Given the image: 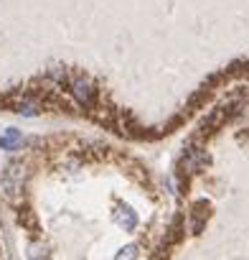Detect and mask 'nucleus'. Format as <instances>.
I'll return each mask as SVG.
<instances>
[{
  "label": "nucleus",
  "instance_id": "5",
  "mask_svg": "<svg viewBox=\"0 0 249 260\" xmlns=\"http://www.w3.org/2000/svg\"><path fill=\"white\" fill-rule=\"evenodd\" d=\"M38 110H41V105H38L36 100H31V97H23L21 102H16V112H18V115L36 117V115H38Z\"/></svg>",
  "mask_w": 249,
  "mask_h": 260
},
{
  "label": "nucleus",
  "instance_id": "2",
  "mask_svg": "<svg viewBox=\"0 0 249 260\" xmlns=\"http://www.w3.org/2000/svg\"><path fill=\"white\" fill-rule=\"evenodd\" d=\"M23 164H18V161H13V164H8V169L3 171V191L8 194V197H16L18 191H21V186H23Z\"/></svg>",
  "mask_w": 249,
  "mask_h": 260
},
{
  "label": "nucleus",
  "instance_id": "1",
  "mask_svg": "<svg viewBox=\"0 0 249 260\" xmlns=\"http://www.w3.org/2000/svg\"><path fill=\"white\" fill-rule=\"evenodd\" d=\"M71 94H74V100L81 107H87V110L97 107V89H94V84L87 77H74L71 79Z\"/></svg>",
  "mask_w": 249,
  "mask_h": 260
},
{
  "label": "nucleus",
  "instance_id": "3",
  "mask_svg": "<svg viewBox=\"0 0 249 260\" xmlns=\"http://www.w3.org/2000/svg\"><path fill=\"white\" fill-rule=\"evenodd\" d=\"M23 141H26L23 133L16 130V127H8V130L0 133V148H3V151H18L23 146Z\"/></svg>",
  "mask_w": 249,
  "mask_h": 260
},
{
  "label": "nucleus",
  "instance_id": "4",
  "mask_svg": "<svg viewBox=\"0 0 249 260\" xmlns=\"http://www.w3.org/2000/svg\"><path fill=\"white\" fill-rule=\"evenodd\" d=\"M201 164H203V151H198V148H188V151L183 153L181 169H183V174H196V171L201 169Z\"/></svg>",
  "mask_w": 249,
  "mask_h": 260
}]
</instances>
